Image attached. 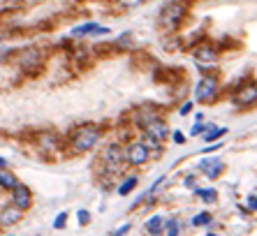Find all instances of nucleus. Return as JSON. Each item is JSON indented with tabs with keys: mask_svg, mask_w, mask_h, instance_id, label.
Here are the masks:
<instances>
[{
	"mask_svg": "<svg viewBox=\"0 0 257 236\" xmlns=\"http://www.w3.org/2000/svg\"><path fill=\"white\" fill-rule=\"evenodd\" d=\"M185 12H188V5H185L183 0H171V2H167V5L163 7V12H160V23H163V28L176 30L178 23L183 21V16H185Z\"/></svg>",
	"mask_w": 257,
	"mask_h": 236,
	"instance_id": "obj_1",
	"label": "nucleus"
},
{
	"mask_svg": "<svg viewBox=\"0 0 257 236\" xmlns=\"http://www.w3.org/2000/svg\"><path fill=\"white\" fill-rule=\"evenodd\" d=\"M97 139H100V130L86 125V128L77 130V135L72 137V146H75V151H90L97 144Z\"/></svg>",
	"mask_w": 257,
	"mask_h": 236,
	"instance_id": "obj_2",
	"label": "nucleus"
},
{
	"mask_svg": "<svg viewBox=\"0 0 257 236\" xmlns=\"http://www.w3.org/2000/svg\"><path fill=\"white\" fill-rule=\"evenodd\" d=\"M218 95V79L216 77H202L195 88V97L199 102H211Z\"/></svg>",
	"mask_w": 257,
	"mask_h": 236,
	"instance_id": "obj_3",
	"label": "nucleus"
},
{
	"mask_svg": "<svg viewBox=\"0 0 257 236\" xmlns=\"http://www.w3.org/2000/svg\"><path fill=\"white\" fill-rule=\"evenodd\" d=\"M102 160H104V167L109 171H116L123 164V149L118 144H109L107 149H104V153H102Z\"/></svg>",
	"mask_w": 257,
	"mask_h": 236,
	"instance_id": "obj_4",
	"label": "nucleus"
},
{
	"mask_svg": "<svg viewBox=\"0 0 257 236\" xmlns=\"http://www.w3.org/2000/svg\"><path fill=\"white\" fill-rule=\"evenodd\" d=\"M255 102H257V86L255 83H246V86H241L237 93H234V104H239V107H251Z\"/></svg>",
	"mask_w": 257,
	"mask_h": 236,
	"instance_id": "obj_5",
	"label": "nucleus"
},
{
	"mask_svg": "<svg viewBox=\"0 0 257 236\" xmlns=\"http://www.w3.org/2000/svg\"><path fill=\"white\" fill-rule=\"evenodd\" d=\"M128 160H130V164H144V162L149 160V146L146 144H142V142H137V144H132L130 146V151H128Z\"/></svg>",
	"mask_w": 257,
	"mask_h": 236,
	"instance_id": "obj_6",
	"label": "nucleus"
},
{
	"mask_svg": "<svg viewBox=\"0 0 257 236\" xmlns=\"http://www.w3.org/2000/svg\"><path fill=\"white\" fill-rule=\"evenodd\" d=\"M30 190L26 188V185H16V188L12 190V204L16 206V209H21V211H26V209H30Z\"/></svg>",
	"mask_w": 257,
	"mask_h": 236,
	"instance_id": "obj_7",
	"label": "nucleus"
},
{
	"mask_svg": "<svg viewBox=\"0 0 257 236\" xmlns=\"http://www.w3.org/2000/svg\"><path fill=\"white\" fill-rule=\"evenodd\" d=\"M192 56H195V61L197 63H216L218 61V51L211 44H199V47L192 51Z\"/></svg>",
	"mask_w": 257,
	"mask_h": 236,
	"instance_id": "obj_8",
	"label": "nucleus"
},
{
	"mask_svg": "<svg viewBox=\"0 0 257 236\" xmlns=\"http://www.w3.org/2000/svg\"><path fill=\"white\" fill-rule=\"evenodd\" d=\"M199 169H202V171L209 176V178H216V176L223 174L225 164H223V160H218V157H209V160L199 162Z\"/></svg>",
	"mask_w": 257,
	"mask_h": 236,
	"instance_id": "obj_9",
	"label": "nucleus"
},
{
	"mask_svg": "<svg viewBox=\"0 0 257 236\" xmlns=\"http://www.w3.org/2000/svg\"><path fill=\"white\" fill-rule=\"evenodd\" d=\"M146 135L156 137L158 142H163L165 137H167V125L163 121H149L146 123Z\"/></svg>",
	"mask_w": 257,
	"mask_h": 236,
	"instance_id": "obj_10",
	"label": "nucleus"
},
{
	"mask_svg": "<svg viewBox=\"0 0 257 236\" xmlns=\"http://www.w3.org/2000/svg\"><path fill=\"white\" fill-rule=\"evenodd\" d=\"M104 33H109V28H102L97 23H84V26L72 30V35H77V37H82V35H104Z\"/></svg>",
	"mask_w": 257,
	"mask_h": 236,
	"instance_id": "obj_11",
	"label": "nucleus"
},
{
	"mask_svg": "<svg viewBox=\"0 0 257 236\" xmlns=\"http://www.w3.org/2000/svg\"><path fill=\"white\" fill-rule=\"evenodd\" d=\"M21 220V209H16V206H7L5 211H0V225H14Z\"/></svg>",
	"mask_w": 257,
	"mask_h": 236,
	"instance_id": "obj_12",
	"label": "nucleus"
},
{
	"mask_svg": "<svg viewBox=\"0 0 257 236\" xmlns=\"http://www.w3.org/2000/svg\"><path fill=\"white\" fill-rule=\"evenodd\" d=\"M165 227H167V223H165L160 216H153L149 223H146V230H149V234H153V236H160Z\"/></svg>",
	"mask_w": 257,
	"mask_h": 236,
	"instance_id": "obj_13",
	"label": "nucleus"
},
{
	"mask_svg": "<svg viewBox=\"0 0 257 236\" xmlns=\"http://www.w3.org/2000/svg\"><path fill=\"white\" fill-rule=\"evenodd\" d=\"M16 185H19V183H16L14 174L5 171V169H0V188H5V190H14Z\"/></svg>",
	"mask_w": 257,
	"mask_h": 236,
	"instance_id": "obj_14",
	"label": "nucleus"
},
{
	"mask_svg": "<svg viewBox=\"0 0 257 236\" xmlns=\"http://www.w3.org/2000/svg\"><path fill=\"white\" fill-rule=\"evenodd\" d=\"M195 195L199 197V199H202V202H216L218 199V192L213 188H209V190H195Z\"/></svg>",
	"mask_w": 257,
	"mask_h": 236,
	"instance_id": "obj_15",
	"label": "nucleus"
},
{
	"mask_svg": "<svg viewBox=\"0 0 257 236\" xmlns=\"http://www.w3.org/2000/svg\"><path fill=\"white\" fill-rule=\"evenodd\" d=\"M135 188H137V178H135V176H130V178H125V183H121L118 192H121V195H130Z\"/></svg>",
	"mask_w": 257,
	"mask_h": 236,
	"instance_id": "obj_16",
	"label": "nucleus"
},
{
	"mask_svg": "<svg viewBox=\"0 0 257 236\" xmlns=\"http://www.w3.org/2000/svg\"><path fill=\"white\" fill-rule=\"evenodd\" d=\"M225 132H227V130L225 128H211V130H206V132H204V142H213V139H218V137H223Z\"/></svg>",
	"mask_w": 257,
	"mask_h": 236,
	"instance_id": "obj_17",
	"label": "nucleus"
},
{
	"mask_svg": "<svg viewBox=\"0 0 257 236\" xmlns=\"http://www.w3.org/2000/svg\"><path fill=\"white\" fill-rule=\"evenodd\" d=\"M211 223V213H206V211H204V213H197L195 218H192V225H195V227H204V225H209Z\"/></svg>",
	"mask_w": 257,
	"mask_h": 236,
	"instance_id": "obj_18",
	"label": "nucleus"
},
{
	"mask_svg": "<svg viewBox=\"0 0 257 236\" xmlns=\"http://www.w3.org/2000/svg\"><path fill=\"white\" fill-rule=\"evenodd\" d=\"M167 236H178V220L176 218L167 220Z\"/></svg>",
	"mask_w": 257,
	"mask_h": 236,
	"instance_id": "obj_19",
	"label": "nucleus"
},
{
	"mask_svg": "<svg viewBox=\"0 0 257 236\" xmlns=\"http://www.w3.org/2000/svg\"><path fill=\"white\" fill-rule=\"evenodd\" d=\"M65 223H68V213H58V216H56V220H54V227H56V230H63V227H65Z\"/></svg>",
	"mask_w": 257,
	"mask_h": 236,
	"instance_id": "obj_20",
	"label": "nucleus"
},
{
	"mask_svg": "<svg viewBox=\"0 0 257 236\" xmlns=\"http://www.w3.org/2000/svg\"><path fill=\"white\" fill-rule=\"evenodd\" d=\"M202 132H206V125H202V123H197V125H195V128H192V130H190V135H202Z\"/></svg>",
	"mask_w": 257,
	"mask_h": 236,
	"instance_id": "obj_21",
	"label": "nucleus"
},
{
	"mask_svg": "<svg viewBox=\"0 0 257 236\" xmlns=\"http://www.w3.org/2000/svg\"><path fill=\"white\" fill-rule=\"evenodd\" d=\"M88 220H90L88 211H79V223H82V225H88Z\"/></svg>",
	"mask_w": 257,
	"mask_h": 236,
	"instance_id": "obj_22",
	"label": "nucleus"
},
{
	"mask_svg": "<svg viewBox=\"0 0 257 236\" xmlns=\"http://www.w3.org/2000/svg\"><path fill=\"white\" fill-rule=\"evenodd\" d=\"M128 232H130V225H123V227H118L111 236H123V234H128Z\"/></svg>",
	"mask_w": 257,
	"mask_h": 236,
	"instance_id": "obj_23",
	"label": "nucleus"
},
{
	"mask_svg": "<svg viewBox=\"0 0 257 236\" xmlns=\"http://www.w3.org/2000/svg\"><path fill=\"white\" fill-rule=\"evenodd\" d=\"M190 111H192V104H190V102H188V104H183V107H181V116H188Z\"/></svg>",
	"mask_w": 257,
	"mask_h": 236,
	"instance_id": "obj_24",
	"label": "nucleus"
},
{
	"mask_svg": "<svg viewBox=\"0 0 257 236\" xmlns=\"http://www.w3.org/2000/svg\"><path fill=\"white\" fill-rule=\"evenodd\" d=\"M248 209L257 211V197H251V199H248Z\"/></svg>",
	"mask_w": 257,
	"mask_h": 236,
	"instance_id": "obj_25",
	"label": "nucleus"
},
{
	"mask_svg": "<svg viewBox=\"0 0 257 236\" xmlns=\"http://www.w3.org/2000/svg\"><path fill=\"white\" fill-rule=\"evenodd\" d=\"M174 142L176 144H183V142H185V137H183L181 132H174Z\"/></svg>",
	"mask_w": 257,
	"mask_h": 236,
	"instance_id": "obj_26",
	"label": "nucleus"
},
{
	"mask_svg": "<svg viewBox=\"0 0 257 236\" xmlns=\"http://www.w3.org/2000/svg\"><path fill=\"white\" fill-rule=\"evenodd\" d=\"M5 167V157H0V169Z\"/></svg>",
	"mask_w": 257,
	"mask_h": 236,
	"instance_id": "obj_27",
	"label": "nucleus"
},
{
	"mask_svg": "<svg viewBox=\"0 0 257 236\" xmlns=\"http://www.w3.org/2000/svg\"><path fill=\"white\" fill-rule=\"evenodd\" d=\"M125 2H130V5H135V2H139V0H125Z\"/></svg>",
	"mask_w": 257,
	"mask_h": 236,
	"instance_id": "obj_28",
	"label": "nucleus"
}]
</instances>
